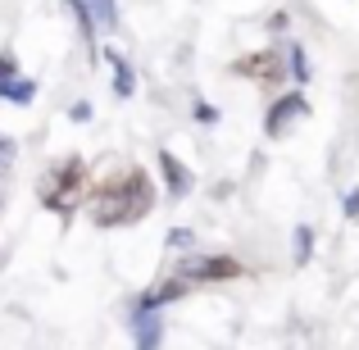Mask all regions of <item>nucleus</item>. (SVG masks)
<instances>
[{
	"label": "nucleus",
	"instance_id": "nucleus-1",
	"mask_svg": "<svg viewBox=\"0 0 359 350\" xmlns=\"http://www.w3.org/2000/svg\"><path fill=\"white\" fill-rule=\"evenodd\" d=\"M150 205H155V187H150V177L141 173V168H128V173L109 177V182L96 191V210H91V219H96L100 228H123V223L146 219Z\"/></svg>",
	"mask_w": 359,
	"mask_h": 350
},
{
	"label": "nucleus",
	"instance_id": "nucleus-2",
	"mask_svg": "<svg viewBox=\"0 0 359 350\" xmlns=\"http://www.w3.org/2000/svg\"><path fill=\"white\" fill-rule=\"evenodd\" d=\"M78 191H82V159H64V164H55L50 173L41 177V201H46V210H55V214H69L73 201H78Z\"/></svg>",
	"mask_w": 359,
	"mask_h": 350
},
{
	"label": "nucleus",
	"instance_id": "nucleus-3",
	"mask_svg": "<svg viewBox=\"0 0 359 350\" xmlns=\"http://www.w3.org/2000/svg\"><path fill=\"white\" fill-rule=\"evenodd\" d=\"M73 14H78L82 32L96 36V32H114L118 27V14H114V0H69Z\"/></svg>",
	"mask_w": 359,
	"mask_h": 350
},
{
	"label": "nucleus",
	"instance_id": "nucleus-4",
	"mask_svg": "<svg viewBox=\"0 0 359 350\" xmlns=\"http://www.w3.org/2000/svg\"><path fill=\"white\" fill-rule=\"evenodd\" d=\"M36 96V82L32 78H18V64L14 55H0V100H14V105H27Z\"/></svg>",
	"mask_w": 359,
	"mask_h": 350
},
{
	"label": "nucleus",
	"instance_id": "nucleus-5",
	"mask_svg": "<svg viewBox=\"0 0 359 350\" xmlns=\"http://www.w3.org/2000/svg\"><path fill=\"white\" fill-rule=\"evenodd\" d=\"M232 73H241V78H255V82H282L287 64H282L278 51H264V55H245V60H237V64H232Z\"/></svg>",
	"mask_w": 359,
	"mask_h": 350
},
{
	"label": "nucleus",
	"instance_id": "nucleus-6",
	"mask_svg": "<svg viewBox=\"0 0 359 350\" xmlns=\"http://www.w3.org/2000/svg\"><path fill=\"white\" fill-rule=\"evenodd\" d=\"M305 114H309V100L291 91V96H282L278 105L269 109V119H264V128H269V137H282V132H287L291 123H296V119H305Z\"/></svg>",
	"mask_w": 359,
	"mask_h": 350
},
{
	"label": "nucleus",
	"instance_id": "nucleus-7",
	"mask_svg": "<svg viewBox=\"0 0 359 350\" xmlns=\"http://www.w3.org/2000/svg\"><path fill=\"white\" fill-rule=\"evenodd\" d=\"M241 264L237 260H182L177 278H237Z\"/></svg>",
	"mask_w": 359,
	"mask_h": 350
},
{
	"label": "nucleus",
	"instance_id": "nucleus-8",
	"mask_svg": "<svg viewBox=\"0 0 359 350\" xmlns=\"http://www.w3.org/2000/svg\"><path fill=\"white\" fill-rule=\"evenodd\" d=\"M159 168H164V182H168V191H173V201H182V196L191 191V173H187V164L173 155V150H159Z\"/></svg>",
	"mask_w": 359,
	"mask_h": 350
},
{
	"label": "nucleus",
	"instance_id": "nucleus-9",
	"mask_svg": "<svg viewBox=\"0 0 359 350\" xmlns=\"http://www.w3.org/2000/svg\"><path fill=\"white\" fill-rule=\"evenodd\" d=\"M159 328H164V323H159V314H150V305H146V309L137 314V323H132L137 346H155V342H159Z\"/></svg>",
	"mask_w": 359,
	"mask_h": 350
},
{
	"label": "nucleus",
	"instance_id": "nucleus-10",
	"mask_svg": "<svg viewBox=\"0 0 359 350\" xmlns=\"http://www.w3.org/2000/svg\"><path fill=\"white\" fill-rule=\"evenodd\" d=\"M105 60L114 64V91H118V96H132V87H137V82H132V69H128V60H123L118 51H105Z\"/></svg>",
	"mask_w": 359,
	"mask_h": 350
},
{
	"label": "nucleus",
	"instance_id": "nucleus-11",
	"mask_svg": "<svg viewBox=\"0 0 359 350\" xmlns=\"http://www.w3.org/2000/svg\"><path fill=\"white\" fill-rule=\"evenodd\" d=\"M182 291H187V282H164V287H159V291H150V296L141 300V305H164V300H177Z\"/></svg>",
	"mask_w": 359,
	"mask_h": 350
},
{
	"label": "nucleus",
	"instance_id": "nucleus-12",
	"mask_svg": "<svg viewBox=\"0 0 359 350\" xmlns=\"http://www.w3.org/2000/svg\"><path fill=\"white\" fill-rule=\"evenodd\" d=\"M287 69H291V78H296V82H309V64H305V51H300V46H291V51H287Z\"/></svg>",
	"mask_w": 359,
	"mask_h": 350
},
{
	"label": "nucleus",
	"instance_id": "nucleus-13",
	"mask_svg": "<svg viewBox=\"0 0 359 350\" xmlns=\"http://www.w3.org/2000/svg\"><path fill=\"white\" fill-rule=\"evenodd\" d=\"M14 155H18V146H14V137H5V132H0V177L9 173V168H14Z\"/></svg>",
	"mask_w": 359,
	"mask_h": 350
},
{
	"label": "nucleus",
	"instance_id": "nucleus-14",
	"mask_svg": "<svg viewBox=\"0 0 359 350\" xmlns=\"http://www.w3.org/2000/svg\"><path fill=\"white\" fill-rule=\"evenodd\" d=\"M309 241H314V236H309V228H296V264L309 260Z\"/></svg>",
	"mask_w": 359,
	"mask_h": 350
},
{
	"label": "nucleus",
	"instance_id": "nucleus-15",
	"mask_svg": "<svg viewBox=\"0 0 359 350\" xmlns=\"http://www.w3.org/2000/svg\"><path fill=\"white\" fill-rule=\"evenodd\" d=\"M168 245H191V232H187V228L182 232H168Z\"/></svg>",
	"mask_w": 359,
	"mask_h": 350
},
{
	"label": "nucleus",
	"instance_id": "nucleus-16",
	"mask_svg": "<svg viewBox=\"0 0 359 350\" xmlns=\"http://www.w3.org/2000/svg\"><path fill=\"white\" fill-rule=\"evenodd\" d=\"M346 214H351V219H359V191L346 196Z\"/></svg>",
	"mask_w": 359,
	"mask_h": 350
}]
</instances>
